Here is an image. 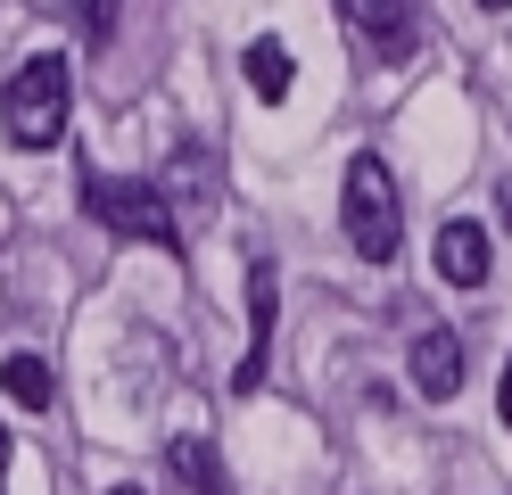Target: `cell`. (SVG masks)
Masks as SVG:
<instances>
[{"label":"cell","mask_w":512,"mask_h":495,"mask_svg":"<svg viewBox=\"0 0 512 495\" xmlns=\"http://www.w3.org/2000/svg\"><path fill=\"white\" fill-rule=\"evenodd\" d=\"M67 99H75V66L58 50H34L9 75L0 91V124H9L17 149H58V132H67Z\"/></svg>","instance_id":"cell-1"},{"label":"cell","mask_w":512,"mask_h":495,"mask_svg":"<svg viewBox=\"0 0 512 495\" xmlns=\"http://www.w3.org/2000/svg\"><path fill=\"white\" fill-rule=\"evenodd\" d=\"M339 215H347V240H356L364 264H389V256L405 248V198H397V182H389V165H380V157H356V165H347Z\"/></svg>","instance_id":"cell-2"},{"label":"cell","mask_w":512,"mask_h":495,"mask_svg":"<svg viewBox=\"0 0 512 495\" xmlns=\"http://www.w3.org/2000/svg\"><path fill=\"white\" fill-rule=\"evenodd\" d=\"M83 207L91 223H108L116 240H149V248H182L174 231V207L157 182H116V174H83Z\"/></svg>","instance_id":"cell-3"},{"label":"cell","mask_w":512,"mask_h":495,"mask_svg":"<svg viewBox=\"0 0 512 495\" xmlns=\"http://www.w3.org/2000/svg\"><path fill=\"white\" fill-rule=\"evenodd\" d=\"M273 330H281V273H273V256H248V355H240V372H232V396L265 388Z\"/></svg>","instance_id":"cell-4"},{"label":"cell","mask_w":512,"mask_h":495,"mask_svg":"<svg viewBox=\"0 0 512 495\" xmlns=\"http://www.w3.org/2000/svg\"><path fill=\"white\" fill-rule=\"evenodd\" d=\"M413 388L430 396V405H446V396L463 388V330H446V322H422L413 330Z\"/></svg>","instance_id":"cell-5"},{"label":"cell","mask_w":512,"mask_h":495,"mask_svg":"<svg viewBox=\"0 0 512 495\" xmlns=\"http://www.w3.org/2000/svg\"><path fill=\"white\" fill-rule=\"evenodd\" d=\"M488 273H496V240H488V223H471V215L438 223V281H446V289H479Z\"/></svg>","instance_id":"cell-6"},{"label":"cell","mask_w":512,"mask_h":495,"mask_svg":"<svg viewBox=\"0 0 512 495\" xmlns=\"http://www.w3.org/2000/svg\"><path fill=\"white\" fill-rule=\"evenodd\" d=\"M339 9H347V25H364L380 42V58H405L413 50V0H339Z\"/></svg>","instance_id":"cell-7"},{"label":"cell","mask_w":512,"mask_h":495,"mask_svg":"<svg viewBox=\"0 0 512 495\" xmlns=\"http://www.w3.org/2000/svg\"><path fill=\"white\" fill-rule=\"evenodd\" d=\"M166 462H174V479H182L190 495H232V471H223L215 438H174V446H166Z\"/></svg>","instance_id":"cell-8"},{"label":"cell","mask_w":512,"mask_h":495,"mask_svg":"<svg viewBox=\"0 0 512 495\" xmlns=\"http://www.w3.org/2000/svg\"><path fill=\"white\" fill-rule=\"evenodd\" d=\"M157 190H166V207H207V198H215V157H207L199 141H182Z\"/></svg>","instance_id":"cell-9"},{"label":"cell","mask_w":512,"mask_h":495,"mask_svg":"<svg viewBox=\"0 0 512 495\" xmlns=\"http://www.w3.org/2000/svg\"><path fill=\"white\" fill-rule=\"evenodd\" d=\"M0 396L25 405V413H50L58 405V372H50L42 355H9V363H0Z\"/></svg>","instance_id":"cell-10"},{"label":"cell","mask_w":512,"mask_h":495,"mask_svg":"<svg viewBox=\"0 0 512 495\" xmlns=\"http://www.w3.org/2000/svg\"><path fill=\"white\" fill-rule=\"evenodd\" d=\"M240 66H248V91L256 99H290V83H298V66H290V50H281L273 33H265V42H248Z\"/></svg>","instance_id":"cell-11"},{"label":"cell","mask_w":512,"mask_h":495,"mask_svg":"<svg viewBox=\"0 0 512 495\" xmlns=\"http://www.w3.org/2000/svg\"><path fill=\"white\" fill-rule=\"evenodd\" d=\"M116 9H124V0H83V33H91V42H116Z\"/></svg>","instance_id":"cell-12"},{"label":"cell","mask_w":512,"mask_h":495,"mask_svg":"<svg viewBox=\"0 0 512 495\" xmlns=\"http://www.w3.org/2000/svg\"><path fill=\"white\" fill-rule=\"evenodd\" d=\"M496 413L512 421V355H504V388H496Z\"/></svg>","instance_id":"cell-13"},{"label":"cell","mask_w":512,"mask_h":495,"mask_svg":"<svg viewBox=\"0 0 512 495\" xmlns=\"http://www.w3.org/2000/svg\"><path fill=\"white\" fill-rule=\"evenodd\" d=\"M9 462H17V446H9V429H0V479H9Z\"/></svg>","instance_id":"cell-14"},{"label":"cell","mask_w":512,"mask_h":495,"mask_svg":"<svg viewBox=\"0 0 512 495\" xmlns=\"http://www.w3.org/2000/svg\"><path fill=\"white\" fill-rule=\"evenodd\" d=\"M479 9H488V17H504V9H512V0H479Z\"/></svg>","instance_id":"cell-15"},{"label":"cell","mask_w":512,"mask_h":495,"mask_svg":"<svg viewBox=\"0 0 512 495\" xmlns=\"http://www.w3.org/2000/svg\"><path fill=\"white\" fill-rule=\"evenodd\" d=\"M108 495H141V487H108Z\"/></svg>","instance_id":"cell-16"}]
</instances>
